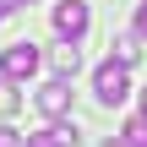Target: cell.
Instances as JSON below:
<instances>
[{
    "instance_id": "cell-1",
    "label": "cell",
    "mask_w": 147,
    "mask_h": 147,
    "mask_svg": "<svg viewBox=\"0 0 147 147\" xmlns=\"http://www.w3.org/2000/svg\"><path fill=\"white\" fill-rule=\"evenodd\" d=\"M93 93H98V104H109V109L125 104V98H131V71H125V60L109 55V60L93 71Z\"/></svg>"
},
{
    "instance_id": "cell-2",
    "label": "cell",
    "mask_w": 147,
    "mask_h": 147,
    "mask_svg": "<svg viewBox=\"0 0 147 147\" xmlns=\"http://www.w3.org/2000/svg\"><path fill=\"white\" fill-rule=\"evenodd\" d=\"M33 71H38V44L22 38V44H11V49H0V76H5V82H27Z\"/></svg>"
},
{
    "instance_id": "cell-3",
    "label": "cell",
    "mask_w": 147,
    "mask_h": 147,
    "mask_svg": "<svg viewBox=\"0 0 147 147\" xmlns=\"http://www.w3.org/2000/svg\"><path fill=\"white\" fill-rule=\"evenodd\" d=\"M33 104H38V115H49V120H65V115H71V76H55V82H44Z\"/></svg>"
},
{
    "instance_id": "cell-4",
    "label": "cell",
    "mask_w": 147,
    "mask_h": 147,
    "mask_svg": "<svg viewBox=\"0 0 147 147\" xmlns=\"http://www.w3.org/2000/svg\"><path fill=\"white\" fill-rule=\"evenodd\" d=\"M87 22H93V11H87L82 0H60V5H55V33H60V38H82Z\"/></svg>"
},
{
    "instance_id": "cell-5",
    "label": "cell",
    "mask_w": 147,
    "mask_h": 147,
    "mask_svg": "<svg viewBox=\"0 0 147 147\" xmlns=\"http://www.w3.org/2000/svg\"><path fill=\"white\" fill-rule=\"evenodd\" d=\"M76 65H82V49H76V38H65L55 49V76H76Z\"/></svg>"
},
{
    "instance_id": "cell-6",
    "label": "cell",
    "mask_w": 147,
    "mask_h": 147,
    "mask_svg": "<svg viewBox=\"0 0 147 147\" xmlns=\"http://www.w3.org/2000/svg\"><path fill=\"white\" fill-rule=\"evenodd\" d=\"M136 38H142V33H115V44H109V49H115V60H125V65H131V60L142 55V49H136Z\"/></svg>"
},
{
    "instance_id": "cell-7",
    "label": "cell",
    "mask_w": 147,
    "mask_h": 147,
    "mask_svg": "<svg viewBox=\"0 0 147 147\" xmlns=\"http://www.w3.org/2000/svg\"><path fill=\"white\" fill-rule=\"evenodd\" d=\"M131 147H147V115H136V120H125V131H120Z\"/></svg>"
},
{
    "instance_id": "cell-8",
    "label": "cell",
    "mask_w": 147,
    "mask_h": 147,
    "mask_svg": "<svg viewBox=\"0 0 147 147\" xmlns=\"http://www.w3.org/2000/svg\"><path fill=\"white\" fill-rule=\"evenodd\" d=\"M5 115H16V87L0 76V120H5Z\"/></svg>"
},
{
    "instance_id": "cell-9",
    "label": "cell",
    "mask_w": 147,
    "mask_h": 147,
    "mask_svg": "<svg viewBox=\"0 0 147 147\" xmlns=\"http://www.w3.org/2000/svg\"><path fill=\"white\" fill-rule=\"evenodd\" d=\"M0 147H22V136H16L11 125H0Z\"/></svg>"
},
{
    "instance_id": "cell-10",
    "label": "cell",
    "mask_w": 147,
    "mask_h": 147,
    "mask_svg": "<svg viewBox=\"0 0 147 147\" xmlns=\"http://www.w3.org/2000/svg\"><path fill=\"white\" fill-rule=\"evenodd\" d=\"M136 33H142V38H147V0H142V5H136Z\"/></svg>"
},
{
    "instance_id": "cell-11",
    "label": "cell",
    "mask_w": 147,
    "mask_h": 147,
    "mask_svg": "<svg viewBox=\"0 0 147 147\" xmlns=\"http://www.w3.org/2000/svg\"><path fill=\"white\" fill-rule=\"evenodd\" d=\"M22 147H55V142H49V136L38 131V136H27V142H22Z\"/></svg>"
},
{
    "instance_id": "cell-12",
    "label": "cell",
    "mask_w": 147,
    "mask_h": 147,
    "mask_svg": "<svg viewBox=\"0 0 147 147\" xmlns=\"http://www.w3.org/2000/svg\"><path fill=\"white\" fill-rule=\"evenodd\" d=\"M16 5H22V0H0V22H5V16H11Z\"/></svg>"
},
{
    "instance_id": "cell-13",
    "label": "cell",
    "mask_w": 147,
    "mask_h": 147,
    "mask_svg": "<svg viewBox=\"0 0 147 147\" xmlns=\"http://www.w3.org/2000/svg\"><path fill=\"white\" fill-rule=\"evenodd\" d=\"M104 147H131V142H125V136H109V142H104Z\"/></svg>"
},
{
    "instance_id": "cell-14",
    "label": "cell",
    "mask_w": 147,
    "mask_h": 147,
    "mask_svg": "<svg viewBox=\"0 0 147 147\" xmlns=\"http://www.w3.org/2000/svg\"><path fill=\"white\" fill-rule=\"evenodd\" d=\"M142 115H147V93H142Z\"/></svg>"
}]
</instances>
